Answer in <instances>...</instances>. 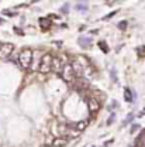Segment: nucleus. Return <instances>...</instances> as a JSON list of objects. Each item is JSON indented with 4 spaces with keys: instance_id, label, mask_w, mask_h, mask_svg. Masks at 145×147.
<instances>
[{
    "instance_id": "obj_21",
    "label": "nucleus",
    "mask_w": 145,
    "mask_h": 147,
    "mask_svg": "<svg viewBox=\"0 0 145 147\" xmlns=\"http://www.w3.org/2000/svg\"><path fill=\"white\" fill-rule=\"evenodd\" d=\"M111 79H113L114 82H117V75L114 74V71H111Z\"/></svg>"
},
{
    "instance_id": "obj_24",
    "label": "nucleus",
    "mask_w": 145,
    "mask_h": 147,
    "mask_svg": "<svg viewBox=\"0 0 145 147\" xmlns=\"http://www.w3.org/2000/svg\"><path fill=\"white\" fill-rule=\"evenodd\" d=\"M144 115H145V109L142 110V112H141V113H140V115H138V117H141V116H144Z\"/></svg>"
},
{
    "instance_id": "obj_2",
    "label": "nucleus",
    "mask_w": 145,
    "mask_h": 147,
    "mask_svg": "<svg viewBox=\"0 0 145 147\" xmlns=\"http://www.w3.org/2000/svg\"><path fill=\"white\" fill-rule=\"evenodd\" d=\"M52 65H54V57L51 54H44L41 58L38 71L42 74H48L49 71H52Z\"/></svg>"
},
{
    "instance_id": "obj_20",
    "label": "nucleus",
    "mask_w": 145,
    "mask_h": 147,
    "mask_svg": "<svg viewBox=\"0 0 145 147\" xmlns=\"http://www.w3.org/2000/svg\"><path fill=\"white\" fill-rule=\"evenodd\" d=\"M68 10H69V6H68V4H65V6L61 9V11H62L63 14H66V13H68Z\"/></svg>"
},
{
    "instance_id": "obj_9",
    "label": "nucleus",
    "mask_w": 145,
    "mask_h": 147,
    "mask_svg": "<svg viewBox=\"0 0 145 147\" xmlns=\"http://www.w3.org/2000/svg\"><path fill=\"white\" fill-rule=\"evenodd\" d=\"M78 42H79V45H80L82 48H89V45H90L92 40L89 38V37H79Z\"/></svg>"
},
{
    "instance_id": "obj_26",
    "label": "nucleus",
    "mask_w": 145,
    "mask_h": 147,
    "mask_svg": "<svg viewBox=\"0 0 145 147\" xmlns=\"http://www.w3.org/2000/svg\"><path fill=\"white\" fill-rule=\"evenodd\" d=\"M0 23H3V20H1V18H0Z\"/></svg>"
},
{
    "instance_id": "obj_27",
    "label": "nucleus",
    "mask_w": 145,
    "mask_h": 147,
    "mask_svg": "<svg viewBox=\"0 0 145 147\" xmlns=\"http://www.w3.org/2000/svg\"><path fill=\"white\" fill-rule=\"evenodd\" d=\"M1 45H3V44H1V42H0V48H1Z\"/></svg>"
},
{
    "instance_id": "obj_1",
    "label": "nucleus",
    "mask_w": 145,
    "mask_h": 147,
    "mask_svg": "<svg viewBox=\"0 0 145 147\" xmlns=\"http://www.w3.org/2000/svg\"><path fill=\"white\" fill-rule=\"evenodd\" d=\"M18 64L23 69H30L33 64V50L31 48H23L18 54Z\"/></svg>"
},
{
    "instance_id": "obj_14",
    "label": "nucleus",
    "mask_w": 145,
    "mask_h": 147,
    "mask_svg": "<svg viewBox=\"0 0 145 147\" xmlns=\"http://www.w3.org/2000/svg\"><path fill=\"white\" fill-rule=\"evenodd\" d=\"M39 23L42 24V28H47V27H49V21H48L47 18H39Z\"/></svg>"
},
{
    "instance_id": "obj_16",
    "label": "nucleus",
    "mask_w": 145,
    "mask_h": 147,
    "mask_svg": "<svg viewBox=\"0 0 145 147\" xmlns=\"http://www.w3.org/2000/svg\"><path fill=\"white\" fill-rule=\"evenodd\" d=\"M127 21H120V23H118V28H120V30H126V28H127Z\"/></svg>"
},
{
    "instance_id": "obj_11",
    "label": "nucleus",
    "mask_w": 145,
    "mask_h": 147,
    "mask_svg": "<svg viewBox=\"0 0 145 147\" xmlns=\"http://www.w3.org/2000/svg\"><path fill=\"white\" fill-rule=\"evenodd\" d=\"M124 99L127 100V102H132V92L130 88H126L124 89Z\"/></svg>"
},
{
    "instance_id": "obj_17",
    "label": "nucleus",
    "mask_w": 145,
    "mask_h": 147,
    "mask_svg": "<svg viewBox=\"0 0 145 147\" xmlns=\"http://www.w3.org/2000/svg\"><path fill=\"white\" fill-rule=\"evenodd\" d=\"M114 119H116V113H111V116H110L109 120H107V125H109V126L113 123V122H114Z\"/></svg>"
},
{
    "instance_id": "obj_5",
    "label": "nucleus",
    "mask_w": 145,
    "mask_h": 147,
    "mask_svg": "<svg viewBox=\"0 0 145 147\" xmlns=\"http://www.w3.org/2000/svg\"><path fill=\"white\" fill-rule=\"evenodd\" d=\"M100 102H99V99L97 98H94V96H89L88 98V108L90 110L92 113H97L99 110H100Z\"/></svg>"
},
{
    "instance_id": "obj_25",
    "label": "nucleus",
    "mask_w": 145,
    "mask_h": 147,
    "mask_svg": "<svg viewBox=\"0 0 145 147\" xmlns=\"http://www.w3.org/2000/svg\"><path fill=\"white\" fill-rule=\"evenodd\" d=\"M41 147H52V146H51V144H42Z\"/></svg>"
},
{
    "instance_id": "obj_18",
    "label": "nucleus",
    "mask_w": 145,
    "mask_h": 147,
    "mask_svg": "<svg viewBox=\"0 0 145 147\" xmlns=\"http://www.w3.org/2000/svg\"><path fill=\"white\" fill-rule=\"evenodd\" d=\"M3 13H4V14H7V16H10V17H13V16H17V13H16V11L13 13V11H10V10H4Z\"/></svg>"
},
{
    "instance_id": "obj_3",
    "label": "nucleus",
    "mask_w": 145,
    "mask_h": 147,
    "mask_svg": "<svg viewBox=\"0 0 145 147\" xmlns=\"http://www.w3.org/2000/svg\"><path fill=\"white\" fill-rule=\"evenodd\" d=\"M61 76H62V79H63L65 82H68V84H75L76 79H78L72 64H66V65L63 67V69H62V72H61Z\"/></svg>"
},
{
    "instance_id": "obj_22",
    "label": "nucleus",
    "mask_w": 145,
    "mask_h": 147,
    "mask_svg": "<svg viewBox=\"0 0 145 147\" xmlns=\"http://www.w3.org/2000/svg\"><path fill=\"white\" fill-rule=\"evenodd\" d=\"M138 127H140V125H134V126L131 127V133H134V131H135V130H137Z\"/></svg>"
},
{
    "instance_id": "obj_8",
    "label": "nucleus",
    "mask_w": 145,
    "mask_h": 147,
    "mask_svg": "<svg viewBox=\"0 0 145 147\" xmlns=\"http://www.w3.org/2000/svg\"><path fill=\"white\" fill-rule=\"evenodd\" d=\"M66 144H68V139L66 137H56L51 143L52 147H65Z\"/></svg>"
},
{
    "instance_id": "obj_7",
    "label": "nucleus",
    "mask_w": 145,
    "mask_h": 147,
    "mask_svg": "<svg viewBox=\"0 0 145 147\" xmlns=\"http://www.w3.org/2000/svg\"><path fill=\"white\" fill-rule=\"evenodd\" d=\"M71 64H72L73 69H75V72H76V76H78V78H82V76H83V72H85L82 62H80L79 59H73Z\"/></svg>"
},
{
    "instance_id": "obj_19",
    "label": "nucleus",
    "mask_w": 145,
    "mask_h": 147,
    "mask_svg": "<svg viewBox=\"0 0 145 147\" xmlns=\"http://www.w3.org/2000/svg\"><path fill=\"white\" fill-rule=\"evenodd\" d=\"M137 51H138V54L142 57V55H145V47H140V48H138Z\"/></svg>"
},
{
    "instance_id": "obj_15",
    "label": "nucleus",
    "mask_w": 145,
    "mask_h": 147,
    "mask_svg": "<svg viewBox=\"0 0 145 147\" xmlns=\"http://www.w3.org/2000/svg\"><path fill=\"white\" fill-rule=\"evenodd\" d=\"M132 119H134V115H132V113H130L127 117H126V120H124V123H123V125L126 126V125H128V123H131V120H132Z\"/></svg>"
},
{
    "instance_id": "obj_6",
    "label": "nucleus",
    "mask_w": 145,
    "mask_h": 147,
    "mask_svg": "<svg viewBox=\"0 0 145 147\" xmlns=\"http://www.w3.org/2000/svg\"><path fill=\"white\" fill-rule=\"evenodd\" d=\"M63 59H65L63 57H56V58H54V65H52V71H54V72H56V74L62 72L63 67L66 65Z\"/></svg>"
},
{
    "instance_id": "obj_12",
    "label": "nucleus",
    "mask_w": 145,
    "mask_h": 147,
    "mask_svg": "<svg viewBox=\"0 0 145 147\" xmlns=\"http://www.w3.org/2000/svg\"><path fill=\"white\" fill-rule=\"evenodd\" d=\"M76 10H79V11H86V10H88V4H86V3H78V4H76Z\"/></svg>"
},
{
    "instance_id": "obj_13",
    "label": "nucleus",
    "mask_w": 145,
    "mask_h": 147,
    "mask_svg": "<svg viewBox=\"0 0 145 147\" xmlns=\"http://www.w3.org/2000/svg\"><path fill=\"white\" fill-rule=\"evenodd\" d=\"M99 47H100V50H102V51L109 53V47H107V44H106L104 41H99Z\"/></svg>"
},
{
    "instance_id": "obj_10",
    "label": "nucleus",
    "mask_w": 145,
    "mask_h": 147,
    "mask_svg": "<svg viewBox=\"0 0 145 147\" xmlns=\"http://www.w3.org/2000/svg\"><path fill=\"white\" fill-rule=\"evenodd\" d=\"M88 125H89V120H80V122H76L73 125V127L76 129L78 131H83L85 129L88 127Z\"/></svg>"
},
{
    "instance_id": "obj_4",
    "label": "nucleus",
    "mask_w": 145,
    "mask_h": 147,
    "mask_svg": "<svg viewBox=\"0 0 145 147\" xmlns=\"http://www.w3.org/2000/svg\"><path fill=\"white\" fill-rule=\"evenodd\" d=\"M14 51V44L11 42H4L0 48V59H9V57Z\"/></svg>"
},
{
    "instance_id": "obj_23",
    "label": "nucleus",
    "mask_w": 145,
    "mask_h": 147,
    "mask_svg": "<svg viewBox=\"0 0 145 147\" xmlns=\"http://www.w3.org/2000/svg\"><path fill=\"white\" fill-rule=\"evenodd\" d=\"M116 13H117V11H111V13H110V14H109V16H106V17H104V18H110V17H113V16H114Z\"/></svg>"
}]
</instances>
